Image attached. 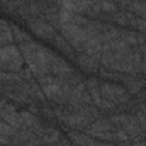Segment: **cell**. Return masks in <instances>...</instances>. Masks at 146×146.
<instances>
[{"label":"cell","mask_w":146,"mask_h":146,"mask_svg":"<svg viewBox=\"0 0 146 146\" xmlns=\"http://www.w3.org/2000/svg\"><path fill=\"white\" fill-rule=\"evenodd\" d=\"M88 136L100 139V141H114V133H115V126L112 124L110 119H95L90 126H87L83 129Z\"/></svg>","instance_id":"7"},{"label":"cell","mask_w":146,"mask_h":146,"mask_svg":"<svg viewBox=\"0 0 146 146\" xmlns=\"http://www.w3.org/2000/svg\"><path fill=\"white\" fill-rule=\"evenodd\" d=\"M10 31H12V36H14V39H15V42H17V44H24V42H27V41H31V39H33L27 33H24V31H22V29H19L17 26H10Z\"/></svg>","instance_id":"18"},{"label":"cell","mask_w":146,"mask_h":146,"mask_svg":"<svg viewBox=\"0 0 146 146\" xmlns=\"http://www.w3.org/2000/svg\"><path fill=\"white\" fill-rule=\"evenodd\" d=\"M129 12L136 17L146 19V0H131Z\"/></svg>","instance_id":"17"},{"label":"cell","mask_w":146,"mask_h":146,"mask_svg":"<svg viewBox=\"0 0 146 146\" xmlns=\"http://www.w3.org/2000/svg\"><path fill=\"white\" fill-rule=\"evenodd\" d=\"M68 139L73 143V146H94L95 138L88 136L85 131L78 133V131H68Z\"/></svg>","instance_id":"15"},{"label":"cell","mask_w":146,"mask_h":146,"mask_svg":"<svg viewBox=\"0 0 146 146\" xmlns=\"http://www.w3.org/2000/svg\"><path fill=\"white\" fill-rule=\"evenodd\" d=\"M24 58L19 51L17 46L14 44H7L0 48V70L5 72H15L19 73L24 68Z\"/></svg>","instance_id":"4"},{"label":"cell","mask_w":146,"mask_h":146,"mask_svg":"<svg viewBox=\"0 0 146 146\" xmlns=\"http://www.w3.org/2000/svg\"><path fill=\"white\" fill-rule=\"evenodd\" d=\"M27 27H29V31H31L34 36H37L39 39H44V41H48V42L58 34L56 29H54L46 19H41V17H37V19H29V21H27Z\"/></svg>","instance_id":"8"},{"label":"cell","mask_w":146,"mask_h":146,"mask_svg":"<svg viewBox=\"0 0 146 146\" xmlns=\"http://www.w3.org/2000/svg\"><path fill=\"white\" fill-rule=\"evenodd\" d=\"M17 131H19V129L12 127V126H10V124H7L3 119H0V134L9 136V138H14V136L17 134Z\"/></svg>","instance_id":"22"},{"label":"cell","mask_w":146,"mask_h":146,"mask_svg":"<svg viewBox=\"0 0 146 146\" xmlns=\"http://www.w3.org/2000/svg\"><path fill=\"white\" fill-rule=\"evenodd\" d=\"M10 145H12V138L0 134V146H10Z\"/></svg>","instance_id":"26"},{"label":"cell","mask_w":146,"mask_h":146,"mask_svg":"<svg viewBox=\"0 0 146 146\" xmlns=\"http://www.w3.org/2000/svg\"><path fill=\"white\" fill-rule=\"evenodd\" d=\"M85 106H92V99L88 95L85 82H80V83H76L72 88V92H70L68 99L65 100V104L61 106V109L63 110H76V109L85 107Z\"/></svg>","instance_id":"6"},{"label":"cell","mask_w":146,"mask_h":146,"mask_svg":"<svg viewBox=\"0 0 146 146\" xmlns=\"http://www.w3.org/2000/svg\"><path fill=\"white\" fill-rule=\"evenodd\" d=\"M49 73L54 75V76H60V78H72L76 72L72 68L70 63H66V60H63L61 56H56V54H54V58H53V61H51Z\"/></svg>","instance_id":"10"},{"label":"cell","mask_w":146,"mask_h":146,"mask_svg":"<svg viewBox=\"0 0 146 146\" xmlns=\"http://www.w3.org/2000/svg\"><path fill=\"white\" fill-rule=\"evenodd\" d=\"M107 17L110 22H114L119 27H129V21L133 19V14L129 10H115L114 14H109Z\"/></svg>","instance_id":"16"},{"label":"cell","mask_w":146,"mask_h":146,"mask_svg":"<svg viewBox=\"0 0 146 146\" xmlns=\"http://www.w3.org/2000/svg\"><path fill=\"white\" fill-rule=\"evenodd\" d=\"M0 119H3L7 124H10L15 129H21V114H19V110L12 102H9L3 97L0 99Z\"/></svg>","instance_id":"9"},{"label":"cell","mask_w":146,"mask_h":146,"mask_svg":"<svg viewBox=\"0 0 146 146\" xmlns=\"http://www.w3.org/2000/svg\"><path fill=\"white\" fill-rule=\"evenodd\" d=\"M99 3H100V10H102V14H106V15L114 14L115 10H119L117 5L114 3V0H99Z\"/></svg>","instance_id":"21"},{"label":"cell","mask_w":146,"mask_h":146,"mask_svg":"<svg viewBox=\"0 0 146 146\" xmlns=\"http://www.w3.org/2000/svg\"><path fill=\"white\" fill-rule=\"evenodd\" d=\"M141 48V53H143V63H141V73L146 76V44L139 46Z\"/></svg>","instance_id":"24"},{"label":"cell","mask_w":146,"mask_h":146,"mask_svg":"<svg viewBox=\"0 0 146 146\" xmlns=\"http://www.w3.org/2000/svg\"><path fill=\"white\" fill-rule=\"evenodd\" d=\"M114 3H115L117 9H121V10H129L131 0H114Z\"/></svg>","instance_id":"23"},{"label":"cell","mask_w":146,"mask_h":146,"mask_svg":"<svg viewBox=\"0 0 146 146\" xmlns=\"http://www.w3.org/2000/svg\"><path fill=\"white\" fill-rule=\"evenodd\" d=\"M49 42H51L53 46H56V49H58L61 54H65V56H68V58H76V53H75V49L70 46V42H68L65 37L61 36L60 33L53 37Z\"/></svg>","instance_id":"14"},{"label":"cell","mask_w":146,"mask_h":146,"mask_svg":"<svg viewBox=\"0 0 146 146\" xmlns=\"http://www.w3.org/2000/svg\"><path fill=\"white\" fill-rule=\"evenodd\" d=\"M19 51L24 58L26 66L31 70V73L39 78L44 75H49L51 68V61L54 58V53L51 49H48L46 46L39 44L36 41H27L24 44H19Z\"/></svg>","instance_id":"1"},{"label":"cell","mask_w":146,"mask_h":146,"mask_svg":"<svg viewBox=\"0 0 146 146\" xmlns=\"http://www.w3.org/2000/svg\"><path fill=\"white\" fill-rule=\"evenodd\" d=\"M100 94L106 100H109L115 106H126L131 100V95L127 90L119 85L117 82H109V80H100Z\"/></svg>","instance_id":"5"},{"label":"cell","mask_w":146,"mask_h":146,"mask_svg":"<svg viewBox=\"0 0 146 146\" xmlns=\"http://www.w3.org/2000/svg\"><path fill=\"white\" fill-rule=\"evenodd\" d=\"M21 90L31 99V100H36V102H42L44 99H46V95L42 94V90H41V87H39V83H34L33 80H24L21 85Z\"/></svg>","instance_id":"13"},{"label":"cell","mask_w":146,"mask_h":146,"mask_svg":"<svg viewBox=\"0 0 146 146\" xmlns=\"http://www.w3.org/2000/svg\"><path fill=\"white\" fill-rule=\"evenodd\" d=\"M133 146H146V133L145 134H141L139 138L133 139Z\"/></svg>","instance_id":"25"},{"label":"cell","mask_w":146,"mask_h":146,"mask_svg":"<svg viewBox=\"0 0 146 146\" xmlns=\"http://www.w3.org/2000/svg\"><path fill=\"white\" fill-rule=\"evenodd\" d=\"M76 65L80 66V70L85 73H97L100 68V60L90 56V54H85V53H78L76 54Z\"/></svg>","instance_id":"11"},{"label":"cell","mask_w":146,"mask_h":146,"mask_svg":"<svg viewBox=\"0 0 146 146\" xmlns=\"http://www.w3.org/2000/svg\"><path fill=\"white\" fill-rule=\"evenodd\" d=\"M80 82H83V80H82V76L78 73H75L72 78H60V76H54L51 73L37 78V83H39L42 94L46 95V99H49L51 102H54L58 106L65 104V100L68 99L72 88Z\"/></svg>","instance_id":"2"},{"label":"cell","mask_w":146,"mask_h":146,"mask_svg":"<svg viewBox=\"0 0 146 146\" xmlns=\"http://www.w3.org/2000/svg\"><path fill=\"white\" fill-rule=\"evenodd\" d=\"M102 44H104L102 33H99V34L92 36L88 41H87V44L83 46V51H82V53L90 54V56H94V58L100 60V56H102Z\"/></svg>","instance_id":"12"},{"label":"cell","mask_w":146,"mask_h":146,"mask_svg":"<svg viewBox=\"0 0 146 146\" xmlns=\"http://www.w3.org/2000/svg\"><path fill=\"white\" fill-rule=\"evenodd\" d=\"M129 27L136 29L138 33H143V34H146V19H141V17L133 15V19L129 21Z\"/></svg>","instance_id":"19"},{"label":"cell","mask_w":146,"mask_h":146,"mask_svg":"<svg viewBox=\"0 0 146 146\" xmlns=\"http://www.w3.org/2000/svg\"><path fill=\"white\" fill-rule=\"evenodd\" d=\"M121 39L126 41L129 46H139V42H138V33H133V31H126V29H122Z\"/></svg>","instance_id":"20"},{"label":"cell","mask_w":146,"mask_h":146,"mask_svg":"<svg viewBox=\"0 0 146 146\" xmlns=\"http://www.w3.org/2000/svg\"><path fill=\"white\" fill-rule=\"evenodd\" d=\"M56 119L65 126V127H73V129H85L87 126H90L95 119H99V109L95 106H85L82 109L76 110H63L56 109Z\"/></svg>","instance_id":"3"}]
</instances>
